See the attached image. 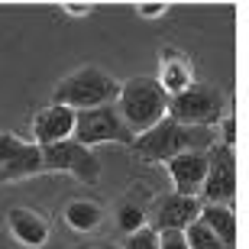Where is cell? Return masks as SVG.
<instances>
[{
    "instance_id": "cell-1",
    "label": "cell",
    "mask_w": 249,
    "mask_h": 249,
    "mask_svg": "<svg viewBox=\"0 0 249 249\" xmlns=\"http://www.w3.org/2000/svg\"><path fill=\"white\" fill-rule=\"evenodd\" d=\"M213 133L211 129H197V126H181L175 120H159L152 129L139 133L129 142V152L139 162H168V159L181 156V152H204L211 149Z\"/></svg>"
},
{
    "instance_id": "cell-2",
    "label": "cell",
    "mask_w": 249,
    "mask_h": 249,
    "mask_svg": "<svg viewBox=\"0 0 249 249\" xmlns=\"http://www.w3.org/2000/svg\"><path fill=\"white\" fill-rule=\"evenodd\" d=\"M113 107L120 113V120L126 123V129L133 133V139H136L139 133H146L159 120H165L168 94L159 88V81L152 74H136V78L120 84V94H117Z\"/></svg>"
},
{
    "instance_id": "cell-3",
    "label": "cell",
    "mask_w": 249,
    "mask_h": 249,
    "mask_svg": "<svg viewBox=\"0 0 249 249\" xmlns=\"http://www.w3.org/2000/svg\"><path fill=\"white\" fill-rule=\"evenodd\" d=\"M117 94H120V81L113 74L101 71L94 65H84L78 71L65 74L62 81L52 88V104H62L68 110L81 113V110L117 104Z\"/></svg>"
},
{
    "instance_id": "cell-4",
    "label": "cell",
    "mask_w": 249,
    "mask_h": 249,
    "mask_svg": "<svg viewBox=\"0 0 249 249\" xmlns=\"http://www.w3.org/2000/svg\"><path fill=\"white\" fill-rule=\"evenodd\" d=\"M227 113V97L217 84L194 81L181 94L168 97V120L181 123V126H197V129H213Z\"/></svg>"
},
{
    "instance_id": "cell-5",
    "label": "cell",
    "mask_w": 249,
    "mask_h": 249,
    "mask_svg": "<svg viewBox=\"0 0 249 249\" xmlns=\"http://www.w3.org/2000/svg\"><path fill=\"white\" fill-rule=\"evenodd\" d=\"M74 142L81 146H104V142H133V133L126 129V123L120 120V113L113 104L107 107H94V110H81L74 113Z\"/></svg>"
},
{
    "instance_id": "cell-6",
    "label": "cell",
    "mask_w": 249,
    "mask_h": 249,
    "mask_svg": "<svg viewBox=\"0 0 249 249\" xmlns=\"http://www.w3.org/2000/svg\"><path fill=\"white\" fill-rule=\"evenodd\" d=\"M42 149V172H62V175H71L84 185H97L101 178V162L88 146L74 142V139H65L55 146H39Z\"/></svg>"
},
{
    "instance_id": "cell-7",
    "label": "cell",
    "mask_w": 249,
    "mask_h": 249,
    "mask_svg": "<svg viewBox=\"0 0 249 249\" xmlns=\"http://www.w3.org/2000/svg\"><path fill=\"white\" fill-rule=\"evenodd\" d=\"M201 197L204 204L233 207V197H236V152L220 146V142H211V149H207V175H204Z\"/></svg>"
},
{
    "instance_id": "cell-8",
    "label": "cell",
    "mask_w": 249,
    "mask_h": 249,
    "mask_svg": "<svg viewBox=\"0 0 249 249\" xmlns=\"http://www.w3.org/2000/svg\"><path fill=\"white\" fill-rule=\"evenodd\" d=\"M33 175H42V149L36 142L19 139L17 133L0 129V185L23 181Z\"/></svg>"
},
{
    "instance_id": "cell-9",
    "label": "cell",
    "mask_w": 249,
    "mask_h": 249,
    "mask_svg": "<svg viewBox=\"0 0 249 249\" xmlns=\"http://www.w3.org/2000/svg\"><path fill=\"white\" fill-rule=\"evenodd\" d=\"M201 213V197H185V194H162L152 204V213H146V220H152L149 227L156 233L162 230H185L188 223L197 220Z\"/></svg>"
},
{
    "instance_id": "cell-10",
    "label": "cell",
    "mask_w": 249,
    "mask_h": 249,
    "mask_svg": "<svg viewBox=\"0 0 249 249\" xmlns=\"http://www.w3.org/2000/svg\"><path fill=\"white\" fill-rule=\"evenodd\" d=\"M165 168H168L172 185H175V194L201 197L204 175H207V149H204V152H181V156L168 159Z\"/></svg>"
},
{
    "instance_id": "cell-11",
    "label": "cell",
    "mask_w": 249,
    "mask_h": 249,
    "mask_svg": "<svg viewBox=\"0 0 249 249\" xmlns=\"http://www.w3.org/2000/svg\"><path fill=\"white\" fill-rule=\"evenodd\" d=\"M74 133V110L62 107V104H49L33 117V139L36 146H55L71 139Z\"/></svg>"
},
{
    "instance_id": "cell-12",
    "label": "cell",
    "mask_w": 249,
    "mask_h": 249,
    "mask_svg": "<svg viewBox=\"0 0 249 249\" xmlns=\"http://www.w3.org/2000/svg\"><path fill=\"white\" fill-rule=\"evenodd\" d=\"M159 88L168 94V97H175L181 94L185 88L194 84V62L188 52L181 49H162L159 52Z\"/></svg>"
},
{
    "instance_id": "cell-13",
    "label": "cell",
    "mask_w": 249,
    "mask_h": 249,
    "mask_svg": "<svg viewBox=\"0 0 249 249\" xmlns=\"http://www.w3.org/2000/svg\"><path fill=\"white\" fill-rule=\"evenodd\" d=\"M7 227H10V236L23 249H42L49 243V223L33 207H10Z\"/></svg>"
},
{
    "instance_id": "cell-14",
    "label": "cell",
    "mask_w": 249,
    "mask_h": 249,
    "mask_svg": "<svg viewBox=\"0 0 249 249\" xmlns=\"http://www.w3.org/2000/svg\"><path fill=\"white\" fill-rule=\"evenodd\" d=\"M197 220L223 243V249H236V213L223 204H201Z\"/></svg>"
},
{
    "instance_id": "cell-15",
    "label": "cell",
    "mask_w": 249,
    "mask_h": 249,
    "mask_svg": "<svg viewBox=\"0 0 249 249\" xmlns=\"http://www.w3.org/2000/svg\"><path fill=\"white\" fill-rule=\"evenodd\" d=\"M65 223L78 233H94L104 223V207L97 201H84V197H74V201L65 204Z\"/></svg>"
},
{
    "instance_id": "cell-16",
    "label": "cell",
    "mask_w": 249,
    "mask_h": 249,
    "mask_svg": "<svg viewBox=\"0 0 249 249\" xmlns=\"http://www.w3.org/2000/svg\"><path fill=\"white\" fill-rule=\"evenodd\" d=\"M146 211L139 207V204H133V201H123L120 207H117V227H120L123 233H136V230H142L146 227Z\"/></svg>"
},
{
    "instance_id": "cell-17",
    "label": "cell",
    "mask_w": 249,
    "mask_h": 249,
    "mask_svg": "<svg viewBox=\"0 0 249 249\" xmlns=\"http://www.w3.org/2000/svg\"><path fill=\"white\" fill-rule=\"evenodd\" d=\"M185 243H188V249H223V243L217 240L201 220H194V223L185 227Z\"/></svg>"
},
{
    "instance_id": "cell-18",
    "label": "cell",
    "mask_w": 249,
    "mask_h": 249,
    "mask_svg": "<svg viewBox=\"0 0 249 249\" xmlns=\"http://www.w3.org/2000/svg\"><path fill=\"white\" fill-rule=\"evenodd\" d=\"M123 249H159V233L152 230V227H142V230H136V233H129L126 236V243H123Z\"/></svg>"
},
{
    "instance_id": "cell-19",
    "label": "cell",
    "mask_w": 249,
    "mask_h": 249,
    "mask_svg": "<svg viewBox=\"0 0 249 249\" xmlns=\"http://www.w3.org/2000/svg\"><path fill=\"white\" fill-rule=\"evenodd\" d=\"M159 249H188L185 230H162L159 233Z\"/></svg>"
},
{
    "instance_id": "cell-20",
    "label": "cell",
    "mask_w": 249,
    "mask_h": 249,
    "mask_svg": "<svg viewBox=\"0 0 249 249\" xmlns=\"http://www.w3.org/2000/svg\"><path fill=\"white\" fill-rule=\"evenodd\" d=\"M220 133H223L220 146H227V149L236 146V117H233V113H223L220 117Z\"/></svg>"
},
{
    "instance_id": "cell-21",
    "label": "cell",
    "mask_w": 249,
    "mask_h": 249,
    "mask_svg": "<svg viewBox=\"0 0 249 249\" xmlns=\"http://www.w3.org/2000/svg\"><path fill=\"white\" fill-rule=\"evenodd\" d=\"M139 17H146V19H156V17H162V13H165V3H139Z\"/></svg>"
},
{
    "instance_id": "cell-22",
    "label": "cell",
    "mask_w": 249,
    "mask_h": 249,
    "mask_svg": "<svg viewBox=\"0 0 249 249\" xmlns=\"http://www.w3.org/2000/svg\"><path fill=\"white\" fill-rule=\"evenodd\" d=\"M65 10H68L71 17H84V13H91V7H88V3H65Z\"/></svg>"
},
{
    "instance_id": "cell-23",
    "label": "cell",
    "mask_w": 249,
    "mask_h": 249,
    "mask_svg": "<svg viewBox=\"0 0 249 249\" xmlns=\"http://www.w3.org/2000/svg\"><path fill=\"white\" fill-rule=\"evenodd\" d=\"M94 249H117L113 243H101V246H94Z\"/></svg>"
}]
</instances>
